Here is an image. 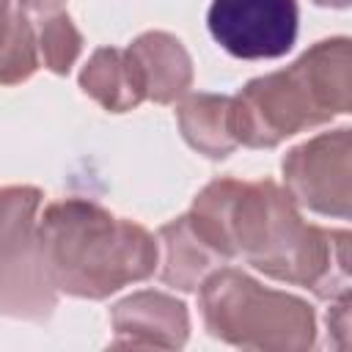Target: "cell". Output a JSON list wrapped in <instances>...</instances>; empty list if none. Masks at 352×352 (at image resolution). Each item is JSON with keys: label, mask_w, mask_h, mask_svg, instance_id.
<instances>
[{"label": "cell", "mask_w": 352, "mask_h": 352, "mask_svg": "<svg viewBox=\"0 0 352 352\" xmlns=\"http://www.w3.org/2000/svg\"><path fill=\"white\" fill-rule=\"evenodd\" d=\"M38 250L55 292L80 300H104L157 270V239L140 223L116 217L85 198L44 206Z\"/></svg>", "instance_id": "7a4b0ae2"}, {"label": "cell", "mask_w": 352, "mask_h": 352, "mask_svg": "<svg viewBox=\"0 0 352 352\" xmlns=\"http://www.w3.org/2000/svg\"><path fill=\"white\" fill-rule=\"evenodd\" d=\"M80 88L110 113L135 110L146 102L138 69L126 50L99 47L80 72Z\"/></svg>", "instance_id": "7c38bea8"}, {"label": "cell", "mask_w": 352, "mask_h": 352, "mask_svg": "<svg viewBox=\"0 0 352 352\" xmlns=\"http://www.w3.org/2000/svg\"><path fill=\"white\" fill-rule=\"evenodd\" d=\"M187 217L226 261L242 258L319 300L349 297V231L305 223L294 198L270 179H214Z\"/></svg>", "instance_id": "6da1fadb"}, {"label": "cell", "mask_w": 352, "mask_h": 352, "mask_svg": "<svg viewBox=\"0 0 352 352\" xmlns=\"http://www.w3.org/2000/svg\"><path fill=\"white\" fill-rule=\"evenodd\" d=\"M314 3L322 8H346L349 6V0H314Z\"/></svg>", "instance_id": "e0dca14e"}, {"label": "cell", "mask_w": 352, "mask_h": 352, "mask_svg": "<svg viewBox=\"0 0 352 352\" xmlns=\"http://www.w3.org/2000/svg\"><path fill=\"white\" fill-rule=\"evenodd\" d=\"M157 264L160 280L179 292H198L206 275L228 261L198 234L187 214L170 220L157 234Z\"/></svg>", "instance_id": "30bf717a"}, {"label": "cell", "mask_w": 352, "mask_h": 352, "mask_svg": "<svg viewBox=\"0 0 352 352\" xmlns=\"http://www.w3.org/2000/svg\"><path fill=\"white\" fill-rule=\"evenodd\" d=\"M327 330H333V346L349 349V297L333 300V308L327 311Z\"/></svg>", "instance_id": "9a60e30c"}, {"label": "cell", "mask_w": 352, "mask_h": 352, "mask_svg": "<svg viewBox=\"0 0 352 352\" xmlns=\"http://www.w3.org/2000/svg\"><path fill=\"white\" fill-rule=\"evenodd\" d=\"M126 52L138 69L148 102L170 104L192 85V60L176 36L165 30H148L140 33L126 47Z\"/></svg>", "instance_id": "9c48e42d"}, {"label": "cell", "mask_w": 352, "mask_h": 352, "mask_svg": "<svg viewBox=\"0 0 352 352\" xmlns=\"http://www.w3.org/2000/svg\"><path fill=\"white\" fill-rule=\"evenodd\" d=\"M38 187H0V316L8 319L44 322L58 302L38 250Z\"/></svg>", "instance_id": "5b68a950"}, {"label": "cell", "mask_w": 352, "mask_h": 352, "mask_svg": "<svg viewBox=\"0 0 352 352\" xmlns=\"http://www.w3.org/2000/svg\"><path fill=\"white\" fill-rule=\"evenodd\" d=\"M352 110V47L336 36L316 41L292 66L250 80L231 96L234 135L248 148H275L286 138Z\"/></svg>", "instance_id": "3957f363"}, {"label": "cell", "mask_w": 352, "mask_h": 352, "mask_svg": "<svg viewBox=\"0 0 352 352\" xmlns=\"http://www.w3.org/2000/svg\"><path fill=\"white\" fill-rule=\"evenodd\" d=\"M286 192L294 204L346 220L352 204V135L346 126L294 146L283 162Z\"/></svg>", "instance_id": "8992f818"}, {"label": "cell", "mask_w": 352, "mask_h": 352, "mask_svg": "<svg viewBox=\"0 0 352 352\" xmlns=\"http://www.w3.org/2000/svg\"><path fill=\"white\" fill-rule=\"evenodd\" d=\"M36 50H38V63H44L52 74H69V69L74 66L82 50V36L69 19V14L52 11L38 19Z\"/></svg>", "instance_id": "5bb4252c"}, {"label": "cell", "mask_w": 352, "mask_h": 352, "mask_svg": "<svg viewBox=\"0 0 352 352\" xmlns=\"http://www.w3.org/2000/svg\"><path fill=\"white\" fill-rule=\"evenodd\" d=\"M113 346L179 349L190 336L187 305L162 292H138L110 308Z\"/></svg>", "instance_id": "ba28073f"}, {"label": "cell", "mask_w": 352, "mask_h": 352, "mask_svg": "<svg viewBox=\"0 0 352 352\" xmlns=\"http://www.w3.org/2000/svg\"><path fill=\"white\" fill-rule=\"evenodd\" d=\"M176 124L187 146L209 160H223L239 146L234 135L231 96L190 94L176 107Z\"/></svg>", "instance_id": "8fae6325"}, {"label": "cell", "mask_w": 352, "mask_h": 352, "mask_svg": "<svg viewBox=\"0 0 352 352\" xmlns=\"http://www.w3.org/2000/svg\"><path fill=\"white\" fill-rule=\"evenodd\" d=\"M38 69L36 30L14 0H0V85H16Z\"/></svg>", "instance_id": "4fadbf2b"}, {"label": "cell", "mask_w": 352, "mask_h": 352, "mask_svg": "<svg viewBox=\"0 0 352 352\" xmlns=\"http://www.w3.org/2000/svg\"><path fill=\"white\" fill-rule=\"evenodd\" d=\"M297 0H212L206 25L212 38L234 58L272 60L297 38Z\"/></svg>", "instance_id": "52a82bcc"}, {"label": "cell", "mask_w": 352, "mask_h": 352, "mask_svg": "<svg viewBox=\"0 0 352 352\" xmlns=\"http://www.w3.org/2000/svg\"><path fill=\"white\" fill-rule=\"evenodd\" d=\"M63 3H66V0H19L22 8L36 11V14H52V11H58Z\"/></svg>", "instance_id": "2e32d148"}, {"label": "cell", "mask_w": 352, "mask_h": 352, "mask_svg": "<svg viewBox=\"0 0 352 352\" xmlns=\"http://www.w3.org/2000/svg\"><path fill=\"white\" fill-rule=\"evenodd\" d=\"M198 308L209 336L231 346L302 352L316 344V314L305 300L267 289L234 267L204 278Z\"/></svg>", "instance_id": "277c9868"}]
</instances>
